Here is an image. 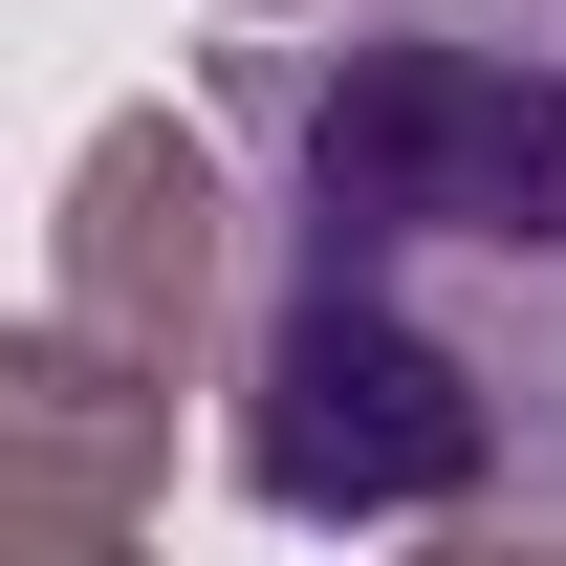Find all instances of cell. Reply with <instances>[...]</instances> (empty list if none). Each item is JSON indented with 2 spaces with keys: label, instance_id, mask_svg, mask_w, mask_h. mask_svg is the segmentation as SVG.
I'll return each instance as SVG.
<instances>
[{
  "label": "cell",
  "instance_id": "cell-1",
  "mask_svg": "<svg viewBox=\"0 0 566 566\" xmlns=\"http://www.w3.org/2000/svg\"><path fill=\"white\" fill-rule=\"evenodd\" d=\"M218 132L262 197V305L218 458L262 523H501L566 501V0H349L240 22Z\"/></svg>",
  "mask_w": 566,
  "mask_h": 566
},
{
  "label": "cell",
  "instance_id": "cell-2",
  "mask_svg": "<svg viewBox=\"0 0 566 566\" xmlns=\"http://www.w3.org/2000/svg\"><path fill=\"white\" fill-rule=\"evenodd\" d=\"M240 305H262L240 132H218V109H109V132L66 153V218H44V327L109 349L132 392H218V370H240Z\"/></svg>",
  "mask_w": 566,
  "mask_h": 566
},
{
  "label": "cell",
  "instance_id": "cell-3",
  "mask_svg": "<svg viewBox=\"0 0 566 566\" xmlns=\"http://www.w3.org/2000/svg\"><path fill=\"white\" fill-rule=\"evenodd\" d=\"M0 458H22V501H109V523H132V501L175 480V392H132L109 349H66V327L22 305V349H0Z\"/></svg>",
  "mask_w": 566,
  "mask_h": 566
},
{
  "label": "cell",
  "instance_id": "cell-4",
  "mask_svg": "<svg viewBox=\"0 0 566 566\" xmlns=\"http://www.w3.org/2000/svg\"><path fill=\"white\" fill-rule=\"evenodd\" d=\"M22 566H153V545L109 523V501H22Z\"/></svg>",
  "mask_w": 566,
  "mask_h": 566
},
{
  "label": "cell",
  "instance_id": "cell-5",
  "mask_svg": "<svg viewBox=\"0 0 566 566\" xmlns=\"http://www.w3.org/2000/svg\"><path fill=\"white\" fill-rule=\"evenodd\" d=\"M415 566H566V523H523V501L501 523H415Z\"/></svg>",
  "mask_w": 566,
  "mask_h": 566
},
{
  "label": "cell",
  "instance_id": "cell-6",
  "mask_svg": "<svg viewBox=\"0 0 566 566\" xmlns=\"http://www.w3.org/2000/svg\"><path fill=\"white\" fill-rule=\"evenodd\" d=\"M218 22H349V0H218Z\"/></svg>",
  "mask_w": 566,
  "mask_h": 566
}]
</instances>
